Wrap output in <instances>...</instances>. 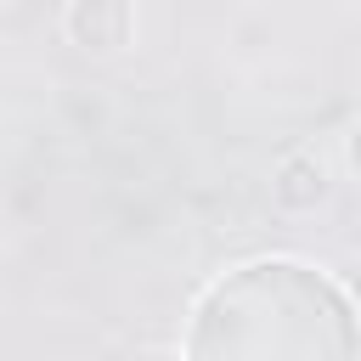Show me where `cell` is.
Returning a JSON list of instances; mask_svg holds the SVG:
<instances>
[{"label": "cell", "instance_id": "cell-4", "mask_svg": "<svg viewBox=\"0 0 361 361\" xmlns=\"http://www.w3.org/2000/svg\"><path fill=\"white\" fill-rule=\"evenodd\" d=\"M344 164H350V175H361V118L344 130Z\"/></svg>", "mask_w": 361, "mask_h": 361}, {"label": "cell", "instance_id": "cell-1", "mask_svg": "<svg viewBox=\"0 0 361 361\" xmlns=\"http://www.w3.org/2000/svg\"><path fill=\"white\" fill-rule=\"evenodd\" d=\"M180 350L192 361H344L361 355V316L322 265L265 254L203 288Z\"/></svg>", "mask_w": 361, "mask_h": 361}, {"label": "cell", "instance_id": "cell-2", "mask_svg": "<svg viewBox=\"0 0 361 361\" xmlns=\"http://www.w3.org/2000/svg\"><path fill=\"white\" fill-rule=\"evenodd\" d=\"M62 28L85 56H118L135 39V0H68Z\"/></svg>", "mask_w": 361, "mask_h": 361}, {"label": "cell", "instance_id": "cell-3", "mask_svg": "<svg viewBox=\"0 0 361 361\" xmlns=\"http://www.w3.org/2000/svg\"><path fill=\"white\" fill-rule=\"evenodd\" d=\"M271 197H276L282 214H316V209L333 197V169H327V158L310 152V147L288 152V158L276 164V175H271Z\"/></svg>", "mask_w": 361, "mask_h": 361}]
</instances>
